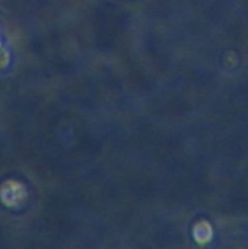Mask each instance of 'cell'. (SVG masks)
I'll list each match as a JSON object with an SVG mask.
<instances>
[{"mask_svg":"<svg viewBox=\"0 0 248 249\" xmlns=\"http://www.w3.org/2000/svg\"><path fill=\"white\" fill-rule=\"evenodd\" d=\"M15 63V51L9 31L3 22H0V74H7Z\"/></svg>","mask_w":248,"mask_h":249,"instance_id":"1","label":"cell"}]
</instances>
